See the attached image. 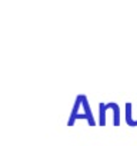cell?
I'll return each mask as SVG.
<instances>
[{
	"label": "cell",
	"instance_id": "obj_3",
	"mask_svg": "<svg viewBox=\"0 0 137 146\" xmlns=\"http://www.w3.org/2000/svg\"><path fill=\"white\" fill-rule=\"evenodd\" d=\"M126 123L128 126H137V122L133 119V113H131V102H126Z\"/></svg>",
	"mask_w": 137,
	"mask_h": 146
},
{
	"label": "cell",
	"instance_id": "obj_2",
	"mask_svg": "<svg viewBox=\"0 0 137 146\" xmlns=\"http://www.w3.org/2000/svg\"><path fill=\"white\" fill-rule=\"evenodd\" d=\"M111 109L114 116H113V125L119 126L120 125V106L116 102H109V103H99V123L100 126H106V113L107 110Z\"/></svg>",
	"mask_w": 137,
	"mask_h": 146
},
{
	"label": "cell",
	"instance_id": "obj_1",
	"mask_svg": "<svg viewBox=\"0 0 137 146\" xmlns=\"http://www.w3.org/2000/svg\"><path fill=\"white\" fill-rule=\"evenodd\" d=\"M77 119H86L90 126H96V119L93 116V112H92V108L89 105V99L86 95L76 96L72 115L68 116V120H67V126H73Z\"/></svg>",
	"mask_w": 137,
	"mask_h": 146
}]
</instances>
